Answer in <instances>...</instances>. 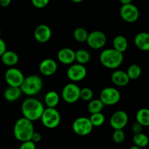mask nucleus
Returning a JSON list of instances; mask_svg holds the SVG:
<instances>
[{"label": "nucleus", "mask_w": 149, "mask_h": 149, "mask_svg": "<svg viewBox=\"0 0 149 149\" xmlns=\"http://www.w3.org/2000/svg\"><path fill=\"white\" fill-rule=\"evenodd\" d=\"M45 109L43 103L33 97L26 98L21 105V111L23 117L33 122L40 119Z\"/></svg>", "instance_id": "obj_1"}, {"label": "nucleus", "mask_w": 149, "mask_h": 149, "mask_svg": "<svg viewBox=\"0 0 149 149\" xmlns=\"http://www.w3.org/2000/svg\"><path fill=\"white\" fill-rule=\"evenodd\" d=\"M33 132L34 127L32 121L23 116L16 121L13 127V134L16 140L20 142L31 140Z\"/></svg>", "instance_id": "obj_2"}, {"label": "nucleus", "mask_w": 149, "mask_h": 149, "mask_svg": "<svg viewBox=\"0 0 149 149\" xmlns=\"http://www.w3.org/2000/svg\"><path fill=\"white\" fill-rule=\"evenodd\" d=\"M123 61V53L114 48L104 49L100 55V63L109 69H116L119 68L122 64Z\"/></svg>", "instance_id": "obj_3"}, {"label": "nucleus", "mask_w": 149, "mask_h": 149, "mask_svg": "<svg viewBox=\"0 0 149 149\" xmlns=\"http://www.w3.org/2000/svg\"><path fill=\"white\" fill-rule=\"evenodd\" d=\"M43 81L40 77L37 75H29L25 77L20 85L22 93L28 96H33L42 90Z\"/></svg>", "instance_id": "obj_4"}, {"label": "nucleus", "mask_w": 149, "mask_h": 149, "mask_svg": "<svg viewBox=\"0 0 149 149\" xmlns=\"http://www.w3.org/2000/svg\"><path fill=\"white\" fill-rule=\"evenodd\" d=\"M61 114L55 108L47 107L45 109L40 119L44 126L48 129H55L61 123Z\"/></svg>", "instance_id": "obj_5"}, {"label": "nucleus", "mask_w": 149, "mask_h": 149, "mask_svg": "<svg viewBox=\"0 0 149 149\" xmlns=\"http://www.w3.org/2000/svg\"><path fill=\"white\" fill-rule=\"evenodd\" d=\"M93 125L90 118L81 116L74 121L72 129L74 133L79 136H86L90 135L93 130Z\"/></svg>", "instance_id": "obj_6"}, {"label": "nucleus", "mask_w": 149, "mask_h": 149, "mask_svg": "<svg viewBox=\"0 0 149 149\" xmlns=\"http://www.w3.org/2000/svg\"><path fill=\"white\" fill-rule=\"evenodd\" d=\"M99 99L104 106H113L120 101L121 94L119 90L114 87H106L100 92Z\"/></svg>", "instance_id": "obj_7"}, {"label": "nucleus", "mask_w": 149, "mask_h": 149, "mask_svg": "<svg viewBox=\"0 0 149 149\" xmlns=\"http://www.w3.org/2000/svg\"><path fill=\"white\" fill-rule=\"evenodd\" d=\"M80 87L75 83L65 84L62 90V97L64 101L69 104H73L80 99Z\"/></svg>", "instance_id": "obj_8"}, {"label": "nucleus", "mask_w": 149, "mask_h": 149, "mask_svg": "<svg viewBox=\"0 0 149 149\" xmlns=\"http://www.w3.org/2000/svg\"><path fill=\"white\" fill-rule=\"evenodd\" d=\"M120 16L125 22L129 23H135L138 20L140 16V12L135 4L130 3L122 4L120 8Z\"/></svg>", "instance_id": "obj_9"}, {"label": "nucleus", "mask_w": 149, "mask_h": 149, "mask_svg": "<svg viewBox=\"0 0 149 149\" xmlns=\"http://www.w3.org/2000/svg\"><path fill=\"white\" fill-rule=\"evenodd\" d=\"M24 78L23 72L18 68L14 67L8 68L4 74V79L7 84L13 87H20Z\"/></svg>", "instance_id": "obj_10"}, {"label": "nucleus", "mask_w": 149, "mask_h": 149, "mask_svg": "<svg viewBox=\"0 0 149 149\" xmlns=\"http://www.w3.org/2000/svg\"><path fill=\"white\" fill-rule=\"evenodd\" d=\"M107 38L106 34L100 31H94L88 34L86 42L92 49H99L106 45Z\"/></svg>", "instance_id": "obj_11"}, {"label": "nucleus", "mask_w": 149, "mask_h": 149, "mask_svg": "<svg viewBox=\"0 0 149 149\" xmlns=\"http://www.w3.org/2000/svg\"><path fill=\"white\" fill-rule=\"evenodd\" d=\"M87 71L84 65L76 63L71 65L67 70V77L73 82L82 81L87 77Z\"/></svg>", "instance_id": "obj_12"}, {"label": "nucleus", "mask_w": 149, "mask_h": 149, "mask_svg": "<svg viewBox=\"0 0 149 149\" xmlns=\"http://www.w3.org/2000/svg\"><path fill=\"white\" fill-rule=\"evenodd\" d=\"M129 121L127 113L124 111H117L111 116L110 125L113 130H123Z\"/></svg>", "instance_id": "obj_13"}, {"label": "nucleus", "mask_w": 149, "mask_h": 149, "mask_svg": "<svg viewBox=\"0 0 149 149\" xmlns=\"http://www.w3.org/2000/svg\"><path fill=\"white\" fill-rule=\"evenodd\" d=\"M39 69L42 75L45 77H50L56 73L58 70V64L55 60L46 58L40 63Z\"/></svg>", "instance_id": "obj_14"}, {"label": "nucleus", "mask_w": 149, "mask_h": 149, "mask_svg": "<svg viewBox=\"0 0 149 149\" xmlns=\"http://www.w3.org/2000/svg\"><path fill=\"white\" fill-rule=\"evenodd\" d=\"M33 35L37 42L40 43H46L51 39L52 30L47 25L41 24L35 29Z\"/></svg>", "instance_id": "obj_15"}, {"label": "nucleus", "mask_w": 149, "mask_h": 149, "mask_svg": "<svg viewBox=\"0 0 149 149\" xmlns=\"http://www.w3.org/2000/svg\"><path fill=\"white\" fill-rule=\"evenodd\" d=\"M58 60L64 65H71L75 61V51L68 47H64L58 52Z\"/></svg>", "instance_id": "obj_16"}, {"label": "nucleus", "mask_w": 149, "mask_h": 149, "mask_svg": "<svg viewBox=\"0 0 149 149\" xmlns=\"http://www.w3.org/2000/svg\"><path fill=\"white\" fill-rule=\"evenodd\" d=\"M111 78L113 84L118 87H125L130 81L127 72L122 70H116L113 71Z\"/></svg>", "instance_id": "obj_17"}, {"label": "nucleus", "mask_w": 149, "mask_h": 149, "mask_svg": "<svg viewBox=\"0 0 149 149\" xmlns=\"http://www.w3.org/2000/svg\"><path fill=\"white\" fill-rule=\"evenodd\" d=\"M135 46L142 51H149V33H138L134 39Z\"/></svg>", "instance_id": "obj_18"}, {"label": "nucleus", "mask_w": 149, "mask_h": 149, "mask_svg": "<svg viewBox=\"0 0 149 149\" xmlns=\"http://www.w3.org/2000/svg\"><path fill=\"white\" fill-rule=\"evenodd\" d=\"M22 90L20 87L9 86L4 92V97L9 102H14L20 99L22 95Z\"/></svg>", "instance_id": "obj_19"}, {"label": "nucleus", "mask_w": 149, "mask_h": 149, "mask_svg": "<svg viewBox=\"0 0 149 149\" xmlns=\"http://www.w3.org/2000/svg\"><path fill=\"white\" fill-rule=\"evenodd\" d=\"M1 62L7 66L13 67L19 61V57L15 52L12 50H6L1 55Z\"/></svg>", "instance_id": "obj_20"}, {"label": "nucleus", "mask_w": 149, "mask_h": 149, "mask_svg": "<svg viewBox=\"0 0 149 149\" xmlns=\"http://www.w3.org/2000/svg\"><path fill=\"white\" fill-rule=\"evenodd\" d=\"M60 101V97L58 93L54 90L47 92L45 95V103L47 107L55 108L58 105Z\"/></svg>", "instance_id": "obj_21"}, {"label": "nucleus", "mask_w": 149, "mask_h": 149, "mask_svg": "<svg viewBox=\"0 0 149 149\" xmlns=\"http://www.w3.org/2000/svg\"><path fill=\"white\" fill-rule=\"evenodd\" d=\"M113 47L115 49L124 53L128 47L127 39L122 35H118L113 39Z\"/></svg>", "instance_id": "obj_22"}, {"label": "nucleus", "mask_w": 149, "mask_h": 149, "mask_svg": "<svg viewBox=\"0 0 149 149\" xmlns=\"http://www.w3.org/2000/svg\"><path fill=\"white\" fill-rule=\"evenodd\" d=\"M135 118L136 122H139L142 126L149 127V109L143 108L138 110Z\"/></svg>", "instance_id": "obj_23"}, {"label": "nucleus", "mask_w": 149, "mask_h": 149, "mask_svg": "<svg viewBox=\"0 0 149 149\" xmlns=\"http://www.w3.org/2000/svg\"><path fill=\"white\" fill-rule=\"evenodd\" d=\"M132 141H133L134 144L138 146L140 148H145L149 143L148 137L143 132L134 134L132 137Z\"/></svg>", "instance_id": "obj_24"}, {"label": "nucleus", "mask_w": 149, "mask_h": 149, "mask_svg": "<svg viewBox=\"0 0 149 149\" xmlns=\"http://www.w3.org/2000/svg\"><path fill=\"white\" fill-rule=\"evenodd\" d=\"M75 61L78 63L85 65L90 61V54L84 49H79L75 52Z\"/></svg>", "instance_id": "obj_25"}, {"label": "nucleus", "mask_w": 149, "mask_h": 149, "mask_svg": "<svg viewBox=\"0 0 149 149\" xmlns=\"http://www.w3.org/2000/svg\"><path fill=\"white\" fill-rule=\"evenodd\" d=\"M103 106H104V104L102 103L100 99H92L89 101L87 109L90 113H95L101 112Z\"/></svg>", "instance_id": "obj_26"}, {"label": "nucleus", "mask_w": 149, "mask_h": 149, "mask_svg": "<svg viewBox=\"0 0 149 149\" xmlns=\"http://www.w3.org/2000/svg\"><path fill=\"white\" fill-rule=\"evenodd\" d=\"M141 73H142V70H141V66L138 64H132L130 65L127 71V74L130 80H135L139 78L141 75Z\"/></svg>", "instance_id": "obj_27"}, {"label": "nucleus", "mask_w": 149, "mask_h": 149, "mask_svg": "<svg viewBox=\"0 0 149 149\" xmlns=\"http://www.w3.org/2000/svg\"><path fill=\"white\" fill-rule=\"evenodd\" d=\"M88 34L87 31L82 27L77 28L73 33L74 39L79 42H85L87 39Z\"/></svg>", "instance_id": "obj_28"}, {"label": "nucleus", "mask_w": 149, "mask_h": 149, "mask_svg": "<svg viewBox=\"0 0 149 149\" xmlns=\"http://www.w3.org/2000/svg\"><path fill=\"white\" fill-rule=\"evenodd\" d=\"M90 119L93 127H100L104 124L106 118L103 113H102L101 112H98V113H91Z\"/></svg>", "instance_id": "obj_29"}, {"label": "nucleus", "mask_w": 149, "mask_h": 149, "mask_svg": "<svg viewBox=\"0 0 149 149\" xmlns=\"http://www.w3.org/2000/svg\"><path fill=\"white\" fill-rule=\"evenodd\" d=\"M94 93L92 89L89 87H84L80 90V99L84 101H90L93 98Z\"/></svg>", "instance_id": "obj_30"}, {"label": "nucleus", "mask_w": 149, "mask_h": 149, "mask_svg": "<svg viewBox=\"0 0 149 149\" xmlns=\"http://www.w3.org/2000/svg\"><path fill=\"white\" fill-rule=\"evenodd\" d=\"M112 139L115 143H122L125 139V134L123 130H114L112 135Z\"/></svg>", "instance_id": "obj_31"}, {"label": "nucleus", "mask_w": 149, "mask_h": 149, "mask_svg": "<svg viewBox=\"0 0 149 149\" xmlns=\"http://www.w3.org/2000/svg\"><path fill=\"white\" fill-rule=\"evenodd\" d=\"M50 0H31V3L36 8L42 9L48 5Z\"/></svg>", "instance_id": "obj_32"}, {"label": "nucleus", "mask_w": 149, "mask_h": 149, "mask_svg": "<svg viewBox=\"0 0 149 149\" xmlns=\"http://www.w3.org/2000/svg\"><path fill=\"white\" fill-rule=\"evenodd\" d=\"M36 143H34L31 140L21 142V145L20 146V149H36Z\"/></svg>", "instance_id": "obj_33"}, {"label": "nucleus", "mask_w": 149, "mask_h": 149, "mask_svg": "<svg viewBox=\"0 0 149 149\" xmlns=\"http://www.w3.org/2000/svg\"><path fill=\"white\" fill-rule=\"evenodd\" d=\"M143 127V126H142L139 122H136L135 123L133 124V125H132V132H134V134L142 132Z\"/></svg>", "instance_id": "obj_34"}, {"label": "nucleus", "mask_w": 149, "mask_h": 149, "mask_svg": "<svg viewBox=\"0 0 149 149\" xmlns=\"http://www.w3.org/2000/svg\"><path fill=\"white\" fill-rule=\"evenodd\" d=\"M42 140V135L37 132H35L33 133L31 137V141H33L34 143H39Z\"/></svg>", "instance_id": "obj_35"}, {"label": "nucleus", "mask_w": 149, "mask_h": 149, "mask_svg": "<svg viewBox=\"0 0 149 149\" xmlns=\"http://www.w3.org/2000/svg\"><path fill=\"white\" fill-rule=\"evenodd\" d=\"M7 50V46H6V43L2 39L0 38V57L1 55L4 53L5 51Z\"/></svg>", "instance_id": "obj_36"}, {"label": "nucleus", "mask_w": 149, "mask_h": 149, "mask_svg": "<svg viewBox=\"0 0 149 149\" xmlns=\"http://www.w3.org/2000/svg\"><path fill=\"white\" fill-rule=\"evenodd\" d=\"M12 0H0V5L2 7H7L11 3Z\"/></svg>", "instance_id": "obj_37"}, {"label": "nucleus", "mask_w": 149, "mask_h": 149, "mask_svg": "<svg viewBox=\"0 0 149 149\" xmlns=\"http://www.w3.org/2000/svg\"><path fill=\"white\" fill-rule=\"evenodd\" d=\"M132 0H119L120 3L122 4H130V3H132Z\"/></svg>", "instance_id": "obj_38"}, {"label": "nucleus", "mask_w": 149, "mask_h": 149, "mask_svg": "<svg viewBox=\"0 0 149 149\" xmlns=\"http://www.w3.org/2000/svg\"><path fill=\"white\" fill-rule=\"evenodd\" d=\"M130 149H140V148L138 146H136L134 144V146H132L130 147Z\"/></svg>", "instance_id": "obj_39"}, {"label": "nucleus", "mask_w": 149, "mask_h": 149, "mask_svg": "<svg viewBox=\"0 0 149 149\" xmlns=\"http://www.w3.org/2000/svg\"><path fill=\"white\" fill-rule=\"evenodd\" d=\"M71 1H73V2L74 3H80L81 2V1H83L84 0H71Z\"/></svg>", "instance_id": "obj_40"}, {"label": "nucleus", "mask_w": 149, "mask_h": 149, "mask_svg": "<svg viewBox=\"0 0 149 149\" xmlns=\"http://www.w3.org/2000/svg\"><path fill=\"white\" fill-rule=\"evenodd\" d=\"M0 36H1V29H0Z\"/></svg>", "instance_id": "obj_41"}]
</instances>
